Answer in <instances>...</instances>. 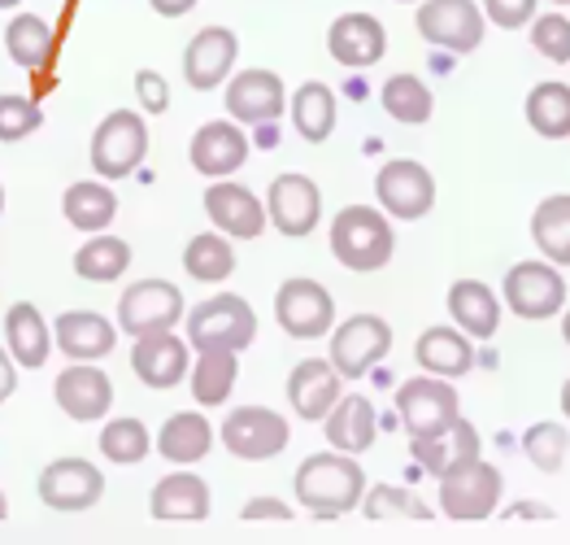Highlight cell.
Wrapping results in <instances>:
<instances>
[{"label":"cell","mask_w":570,"mask_h":545,"mask_svg":"<svg viewBox=\"0 0 570 545\" xmlns=\"http://www.w3.org/2000/svg\"><path fill=\"white\" fill-rule=\"evenodd\" d=\"M340 371L332 367V358H305V362H296L292 367V376H287V401H292V410L301 415V419H309V424H323L327 415H332V406L340 401Z\"/></svg>","instance_id":"ffe728a7"},{"label":"cell","mask_w":570,"mask_h":545,"mask_svg":"<svg viewBox=\"0 0 570 545\" xmlns=\"http://www.w3.org/2000/svg\"><path fill=\"white\" fill-rule=\"evenodd\" d=\"M527 123L544 140L570 136V84H535L527 93Z\"/></svg>","instance_id":"d590c367"},{"label":"cell","mask_w":570,"mask_h":545,"mask_svg":"<svg viewBox=\"0 0 570 545\" xmlns=\"http://www.w3.org/2000/svg\"><path fill=\"white\" fill-rule=\"evenodd\" d=\"M136 97H140L148 114H166L170 109V88H166V79L157 70H140L136 75Z\"/></svg>","instance_id":"7dc6e473"},{"label":"cell","mask_w":570,"mask_h":545,"mask_svg":"<svg viewBox=\"0 0 570 545\" xmlns=\"http://www.w3.org/2000/svg\"><path fill=\"white\" fill-rule=\"evenodd\" d=\"M52 341L57 349L70 358V362H96L105 353H114L118 346V328L96 314V310H66L57 323H52Z\"/></svg>","instance_id":"cb8c5ba5"},{"label":"cell","mask_w":570,"mask_h":545,"mask_svg":"<svg viewBox=\"0 0 570 545\" xmlns=\"http://www.w3.org/2000/svg\"><path fill=\"white\" fill-rule=\"evenodd\" d=\"M553 4H570V0H553Z\"/></svg>","instance_id":"6f0895ef"},{"label":"cell","mask_w":570,"mask_h":545,"mask_svg":"<svg viewBox=\"0 0 570 545\" xmlns=\"http://www.w3.org/2000/svg\"><path fill=\"white\" fill-rule=\"evenodd\" d=\"M414 358L428 376H444V380L466 376L475 367V349H471V337L462 328H428L414 346Z\"/></svg>","instance_id":"f546056e"},{"label":"cell","mask_w":570,"mask_h":545,"mask_svg":"<svg viewBox=\"0 0 570 545\" xmlns=\"http://www.w3.org/2000/svg\"><path fill=\"white\" fill-rule=\"evenodd\" d=\"M4 346H9L18 367H31L36 371V367L48 362V349L57 346V341L48 337L45 314L31 301H13L9 314H4Z\"/></svg>","instance_id":"f1b7e54d"},{"label":"cell","mask_w":570,"mask_h":545,"mask_svg":"<svg viewBox=\"0 0 570 545\" xmlns=\"http://www.w3.org/2000/svg\"><path fill=\"white\" fill-rule=\"evenodd\" d=\"M4 515H9V502H4V494H0V519H4Z\"/></svg>","instance_id":"db71d44e"},{"label":"cell","mask_w":570,"mask_h":545,"mask_svg":"<svg viewBox=\"0 0 570 545\" xmlns=\"http://www.w3.org/2000/svg\"><path fill=\"white\" fill-rule=\"evenodd\" d=\"M184 266H188L191 280H200V284H223L236 271V253H232L223 232H200L184 249Z\"/></svg>","instance_id":"74e56055"},{"label":"cell","mask_w":570,"mask_h":545,"mask_svg":"<svg viewBox=\"0 0 570 545\" xmlns=\"http://www.w3.org/2000/svg\"><path fill=\"white\" fill-rule=\"evenodd\" d=\"M483 9H488V18H492L497 27H505V31L527 27V22L535 18V0H483Z\"/></svg>","instance_id":"bcb514c9"},{"label":"cell","mask_w":570,"mask_h":545,"mask_svg":"<svg viewBox=\"0 0 570 545\" xmlns=\"http://www.w3.org/2000/svg\"><path fill=\"white\" fill-rule=\"evenodd\" d=\"M287 93L275 70H244L227 84V114L248 127H266L284 114Z\"/></svg>","instance_id":"d6986e66"},{"label":"cell","mask_w":570,"mask_h":545,"mask_svg":"<svg viewBox=\"0 0 570 545\" xmlns=\"http://www.w3.org/2000/svg\"><path fill=\"white\" fill-rule=\"evenodd\" d=\"M131 266V245L118 236H92L88 245L75 253V271L92 284H114Z\"/></svg>","instance_id":"f35d334b"},{"label":"cell","mask_w":570,"mask_h":545,"mask_svg":"<svg viewBox=\"0 0 570 545\" xmlns=\"http://www.w3.org/2000/svg\"><path fill=\"white\" fill-rule=\"evenodd\" d=\"M131 367H136L140 385H148V389H175V385L188 376V341L175 337V328H170V332L136 337Z\"/></svg>","instance_id":"7402d4cb"},{"label":"cell","mask_w":570,"mask_h":545,"mask_svg":"<svg viewBox=\"0 0 570 545\" xmlns=\"http://www.w3.org/2000/svg\"><path fill=\"white\" fill-rule=\"evenodd\" d=\"M45 127V114L31 97H0V145H13V140H27Z\"/></svg>","instance_id":"ee69618b"},{"label":"cell","mask_w":570,"mask_h":545,"mask_svg":"<svg viewBox=\"0 0 570 545\" xmlns=\"http://www.w3.org/2000/svg\"><path fill=\"white\" fill-rule=\"evenodd\" d=\"M501 471L483 458H471L440 476V510L449 519H488L501 506Z\"/></svg>","instance_id":"8992f818"},{"label":"cell","mask_w":570,"mask_h":545,"mask_svg":"<svg viewBox=\"0 0 570 545\" xmlns=\"http://www.w3.org/2000/svg\"><path fill=\"white\" fill-rule=\"evenodd\" d=\"M332 253L348 271H380L396 253V232L375 205H344L332 218Z\"/></svg>","instance_id":"7a4b0ae2"},{"label":"cell","mask_w":570,"mask_h":545,"mask_svg":"<svg viewBox=\"0 0 570 545\" xmlns=\"http://www.w3.org/2000/svg\"><path fill=\"white\" fill-rule=\"evenodd\" d=\"M61 214H66V223L79 227V232H105V227L114 223V214H118V197H114L105 184L83 179V184H70V188H66Z\"/></svg>","instance_id":"e575fe53"},{"label":"cell","mask_w":570,"mask_h":545,"mask_svg":"<svg viewBox=\"0 0 570 545\" xmlns=\"http://www.w3.org/2000/svg\"><path fill=\"white\" fill-rule=\"evenodd\" d=\"M13 4H18V0H0V9H13Z\"/></svg>","instance_id":"11a10c76"},{"label":"cell","mask_w":570,"mask_h":545,"mask_svg":"<svg viewBox=\"0 0 570 545\" xmlns=\"http://www.w3.org/2000/svg\"><path fill=\"white\" fill-rule=\"evenodd\" d=\"M375 197H380L383 214L387 218H423L435 205V179L423 162H410V157H396L387 162L375 179Z\"/></svg>","instance_id":"4fadbf2b"},{"label":"cell","mask_w":570,"mask_h":545,"mask_svg":"<svg viewBox=\"0 0 570 545\" xmlns=\"http://www.w3.org/2000/svg\"><path fill=\"white\" fill-rule=\"evenodd\" d=\"M479 441L475 424H466V419H458L449 432H440V437H419V441H410V454H414V463L428 471V476H449L453 467H462V463H471L479 458Z\"/></svg>","instance_id":"484cf974"},{"label":"cell","mask_w":570,"mask_h":545,"mask_svg":"<svg viewBox=\"0 0 570 545\" xmlns=\"http://www.w3.org/2000/svg\"><path fill=\"white\" fill-rule=\"evenodd\" d=\"M239 515L244 519H292V506L279 502V497H253V502H244Z\"/></svg>","instance_id":"c3c4849f"},{"label":"cell","mask_w":570,"mask_h":545,"mask_svg":"<svg viewBox=\"0 0 570 545\" xmlns=\"http://www.w3.org/2000/svg\"><path fill=\"white\" fill-rule=\"evenodd\" d=\"M562 410H567V415H570V380H567V385H562Z\"/></svg>","instance_id":"f5cc1de1"},{"label":"cell","mask_w":570,"mask_h":545,"mask_svg":"<svg viewBox=\"0 0 570 545\" xmlns=\"http://www.w3.org/2000/svg\"><path fill=\"white\" fill-rule=\"evenodd\" d=\"M287 437H292L287 419L279 410H266V406H236L223 419V446L244 463H266V458L284 454Z\"/></svg>","instance_id":"52a82bcc"},{"label":"cell","mask_w":570,"mask_h":545,"mask_svg":"<svg viewBox=\"0 0 570 545\" xmlns=\"http://www.w3.org/2000/svg\"><path fill=\"white\" fill-rule=\"evenodd\" d=\"M531 45L540 57H549V61H570V18L567 13H544V18H535V27H531Z\"/></svg>","instance_id":"f6af8a7d"},{"label":"cell","mask_w":570,"mask_h":545,"mask_svg":"<svg viewBox=\"0 0 570 545\" xmlns=\"http://www.w3.org/2000/svg\"><path fill=\"white\" fill-rule=\"evenodd\" d=\"M523 449L540 471H549V476H553V471H562V463H567L570 432L562 428V424H535V428H527Z\"/></svg>","instance_id":"b9f144b4"},{"label":"cell","mask_w":570,"mask_h":545,"mask_svg":"<svg viewBox=\"0 0 570 545\" xmlns=\"http://www.w3.org/2000/svg\"><path fill=\"white\" fill-rule=\"evenodd\" d=\"M562 332H567V341H570V314H567V328H562Z\"/></svg>","instance_id":"9f6ffc18"},{"label":"cell","mask_w":570,"mask_h":545,"mask_svg":"<svg viewBox=\"0 0 570 545\" xmlns=\"http://www.w3.org/2000/svg\"><path fill=\"white\" fill-rule=\"evenodd\" d=\"M184 319V293L170 280H140L118 298V328L127 337L170 332Z\"/></svg>","instance_id":"9c48e42d"},{"label":"cell","mask_w":570,"mask_h":545,"mask_svg":"<svg viewBox=\"0 0 570 545\" xmlns=\"http://www.w3.org/2000/svg\"><path fill=\"white\" fill-rule=\"evenodd\" d=\"M419 36L449 52H475L483 45V9L475 0H423Z\"/></svg>","instance_id":"7c38bea8"},{"label":"cell","mask_w":570,"mask_h":545,"mask_svg":"<svg viewBox=\"0 0 570 545\" xmlns=\"http://www.w3.org/2000/svg\"><path fill=\"white\" fill-rule=\"evenodd\" d=\"M148 510L153 519H205L209 515V485L191 471H170L153 485V497H148Z\"/></svg>","instance_id":"4316f807"},{"label":"cell","mask_w":570,"mask_h":545,"mask_svg":"<svg viewBox=\"0 0 570 545\" xmlns=\"http://www.w3.org/2000/svg\"><path fill=\"white\" fill-rule=\"evenodd\" d=\"M292 127L301 132V140L309 145H323L335 132V93L327 84L309 79L292 93Z\"/></svg>","instance_id":"d6a6232c"},{"label":"cell","mask_w":570,"mask_h":545,"mask_svg":"<svg viewBox=\"0 0 570 545\" xmlns=\"http://www.w3.org/2000/svg\"><path fill=\"white\" fill-rule=\"evenodd\" d=\"M266 214L284 236H309L323 218V197L309 175H279L266 193Z\"/></svg>","instance_id":"9a60e30c"},{"label":"cell","mask_w":570,"mask_h":545,"mask_svg":"<svg viewBox=\"0 0 570 545\" xmlns=\"http://www.w3.org/2000/svg\"><path fill=\"white\" fill-rule=\"evenodd\" d=\"M209 449H214V428H209V419L196 415V410L170 415V419L161 424V432H157V454H161L166 463H175V467L200 463Z\"/></svg>","instance_id":"4dcf8cb0"},{"label":"cell","mask_w":570,"mask_h":545,"mask_svg":"<svg viewBox=\"0 0 570 545\" xmlns=\"http://www.w3.org/2000/svg\"><path fill=\"white\" fill-rule=\"evenodd\" d=\"M148 449H153V437H148V428H144L140 419H131V415L127 419H109L105 432H100V454L109 463H118V467L144 463Z\"/></svg>","instance_id":"60d3db41"},{"label":"cell","mask_w":570,"mask_h":545,"mask_svg":"<svg viewBox=\"0 0 570 545\" xmlns=\"http://www.w3.org/2000/svg\"><path fill=\"white\" fill-rule=\"evenodd\" d=\"M239 358L236 349H200L191 367V397L200 406H223L236 389Z\"/></svg>","instance_id":"836d02e7"},{"label":"cell","mask_w":570,"mask_h":545,"mask_svg":"<svg viewBox=\"0 0 570 545\" xmlns=\"http://www.w3.org/2000/svg\"><path fill=\"white\" fill-rule=\"evenodd\" d=\"M148 153V127L140 114L131 109H114L105 114V123L92 136V171L100 179H127L136 175Z\"/></svg>","instance_id":"5b68a950"},{"label":"cell","mask_w":570,"mask_h":545,"mask_svg":"<svg viewBox=\"0 0 570 545\" xmlns=\"http://www.w3.org/2000/svg\"><path fill=\"white\" fill-rule=\"evenodd\" d=\"M105 494V476L88 458H57L40 471V502L48 510H92Z\"/></svg>","instance_id":"5bb4252c"},{"label":"cell","mask_w":570,"mask_h":545,"mask_svg":"<svg viewBox=\"0 0 570 545\" xmlns=\"http://www.w3.org/2000/svg\"><path fill=\"white\" fill-rule=\"evenodd\" d=\"M327 424V446L344 449V454H366L380 437V415H375V401L362 393L340 397L332 406V415L323 419Z\"/></svg>","instance_id":"d4e9b609"},{"label":"cell","mask_w":570,"mask_h":545,"mask_svg":"<svg viewBox=\"0 0 570 545\" xmlns=\"http://www.w3.org/2000/svg\"><path fill=\"white\" fill-rule=\"evenodd\" d=\"M4 52L13 57V66L40 70L48 57H52V27H48L40 13H18L4 27Z\"/></svg>","instance_id":"8d00e7d4"},{"label":"cell","mask_w":570,"mask_h":545,"mask_svg":"<svg viewBox=\"0 0 570 545\" xmlns=\"http://www.w3.org/2000/svg\"><path fill=\"white\" fill-rule=\"evenodd\" d=\"M383 109H387L396 123L419 127V123H428L431 118L435 97H431V88L419 79V75H392V79L383 84Z\"/></svg>","instance_id":"ab89813d"},{"label":"cell","mask_w":570,"mask_h":545,"mask_svg":"<svg viewBox=\"0 0 570 545\" xmlns=\"http://www.w3.org/2000/svg\"><path fill=\"white\" fill-rule=\"evenodd\" d=\"M0 210H4V193H0Z\"/></svg>","instance_id":"680465c9"},{"label":"cell","mask_w":570,"mask_h":545,"mask_svg":"<svg viewBox=\"0 0 570 545\" xmlns=\"http://www.w3.org/2000/svg\"><path fill=\"white\" fill-rule=\"evenodd\" d=\"M449 314H453V323L471 341H488L501 328V301H497V293L488 284H479V280H458L449 289Z\"/></svg>","instance_id":"83f0119b"},{"label":"cell","mask_w":570,"mask_h":545,"mask_svg":"<svg viewBox=\"0 0 570 545\" xmlns=\"http://www.w3.org/2000/svg\"><path fill=\"white\" fill-rule=\"evenodd\" d=\"M392 349V328L380 314H353L332 332V367L344 380H362Z\"/></svg>","instance_id":"ba28073f"},{"label":"cell","mask_w":570,"mask_h":545,"mask_svg":"<svg viewBox=\"0 0 570 545\" xmlns=\"http://www.w3.org/2000/svg\"><path fill=\"white\" fill-rule=\"evenodd\" d=\"M396 415H401L410 441H419V437L449 432L462 419V401L444 376H414L396 389Z\"/></svg>","instance_id":"3957f363"},{"label":"cell","mask_w":570,"mask_h":545,"mask_svg":"<svg viewBox=\"0 0 570 545\" xmlns=\"http://www.w3.org/2000/svg\"><path fill=\"white\" fill-rule=\"evenodd\" d=\"M236 57H239L236 31H227V27H205V31H196L188 40V49H184V79H188V88L214 93V88L232 75Z\"/></svg>","instance_id":"e0dca14e"},{"label":"cell","mask_w":570,"mask_h":545,"mask_svg":"<svg viewBox=\"0 0 570 545\" xmlns=\"http://www.w3.org/2000/svg\"><path fill=\"white\" fill-rule=\"evenodd\" d=\"M362 510H366L371 519H392V515L428 519L431 515L428 502H419V497L410 494V489H401V485H371L366 497H362Z\"/></svg>","instance_id":"7bdbcfd3"},{"label":"cell","mask_w":570,"mask_h":545,"mask_svg":"<svg viewBox=\"0 0 570 545\" xmlns=\"http://www.w3.org/2000/svg\"><path fill=\"white\" fill-rule=\"evenodd\" d=\"M275 319H279V328H284L287 337H296V341H318V337L332 332L335 301L318 280L296 275V280H287L284 289L275 293Z\"/></svg>","instance_id":"30bf717a"},{"label":"cell","mask_w":570,"mask_h":545,"mask_svg":"<svg viewBox=\"0 0 570 545\" xmlns=\"http://www.w3.org/2000/svg\"><path fill=\"white\" fill-rule=\"evenodd\" d=\"M296 502L305 510H314L318 519H335V515H348L362 506L366 497V471L353 454L344 449H323V454H309L301 467H296Z\"/></svg>","instance_id":"6da1fadb"},{"label":"cell","mask_w":570,"mask_h":545,"mask_svg":"<svg viewBox=\"0 0 570 545\" xmlns=\"http://www.w3.org/2000/svg\"><path fill=\"white\" fill-rule=\"evenodd\" d=\"M327 49L340 66L366 70L387 52V31L375 13H340L327 31Z\"/></svg>","instance_id":"44dd1931"},{"label":"cell","mask_w":570,"mask_h":545,"mask_svg":"<svg viewBox=\"0 0 570 545\" xmlns=\"http://www.w3.org/2000/svg\"><path fill=\"white\" fill-rule=\"evenodd\" d=\"M52 397H57V406H61L75 424H96V419H105L109 406H114V385H109V376H105L96 362H70V367L57 376Z\"/></svg>","instance_id":"2e32d148"},{"label":"cell","mask_w":570,"mask_h":545,"mask_svg":"<svg viewBox=\"0 0 570 545\" xmlns=\"http://www.w3.org/2000/svg\"><path fill=\"white\" fill-rule=\"evenodd\" d=\"M510 519H553V510H549L544 502H519V506L510 510Z\"/></svg>","instance_id":"816d5d0a"},{"label":"cell","mask_w":570,"mask_h":545,"mask_svg":"<svg viewBox=\"0 0 570 545\" xmlns=\"http://www.w3.org/2000/svg\"><path fill=\"white\" fill-rule=\"evenodd\" d=\"M257 341V314L253 305L236 293H218V298L200 301L188 314V346L200 349H248Z\"/></svg>","instance_id":"277c9868"},{"label":"cell","mask_w":570,"mask_h":545,"mask_svg":"<svg viewBox=\"0 0 570 545\" xmlns=\"http://www.w3.org/2000/svg\"><path fill=\"white\" fill-rule=\"evenodd\" d=\"M153 4V13H161V18H184L196 9V0H148Z\"/></svg>","instance_id":"f907efd6"},{"label":"cell","mask_w":570,"mask_h":545,"mask_svg":"<svg viewBox=\"0 0 570 545\" xmlns=\"http://www.w3.org/2000/svg\"><path fill=\"white\" fill-rule=\"evenodd\" d=\"M191 166L205 175V179H227L236 175L239 166L248 162V136L239 132L236 123H205L196 136H191Z\"/></svg>","instance_id":"603a6c76"},{"label":"cell","mask_w":570,"mask_h":545,"mask_svg":"<svg viewBox=\"0 0 570 545\" xmlns=\"http://www.w3.org/2000/svg\"><path fill=\"white\" fill-rule=\"evenodd\" d=\"M531 241L535 249L553 262V266H570V193L544 197L531 214Z\"/></svg>","instance_id":"1f68e13d"},{"label":"cell","mask_w":570,"mask_h":545,"mask_svg":"<svg viewBox=\"0 0 570 545\" xmlns=\"http://www.w3.org/2000/svg\"><path fill=\"white\" fill-rule=\"evenodd\" d=\"M205 214L223 236H236V241H257L266 232V223H271L266 205L253 197L244 184H223V179L205 188Z\"/></svg>","instance_id":"ac0fdd59"},{"label":"cell","mask_w":570,"mask_h":545,"mask_svg":"<svg viewBox=\"0 0 570 545\" xmlns=\"http://www.w3.org/2000/svg\"><path fill=\"white\" fill-rule=\"evenodd\" d=\"M18 389V371H13V353L9 349H0V401H9Z\"/></svg>","instance_id":"681fc988"},{"label":"cell","mask_w":570,"mask_h":545,"mask_svg":"<svg viewBox=\"0 0 570 545\" xmlns=\"http://www.w3.org/2000/svg\"><path fill=\"white\" fill-rule=\"evenodd\" d=\"M505 305L519 319H553L567 305V280L553 262H519L505 271Z\"/></svg>","instance_id":"8fae6325"}]
</instances>
